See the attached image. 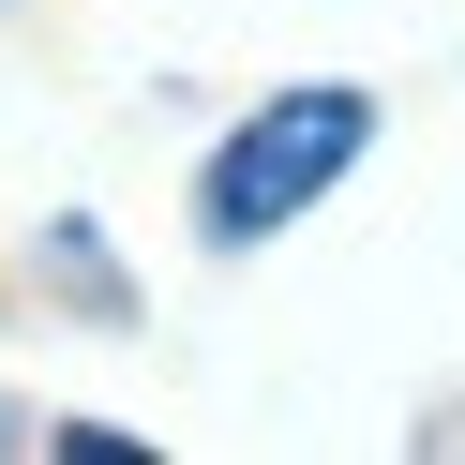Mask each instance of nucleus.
<instances>
[{
    "label": "nucleus",
    "mask_w": 465,
    "mask_h": 465,
    "mask_svg": "<svg viewBox=\"0 0 465 465\" xmlns=\"http://www.w3.org/2000/svg\"><path fill=\"white\" fill-rule=\"evenodd\" d=\"M361 151H375V91H345V75L271 91L255 121H225L211 165H195V241H211V255H255L271 225H301Z\"/></svg>",
    "instance_id": "nucleus-1"
},
{
    "label": "nucleus",
    "mask_w": 465,
    "mask_h": 465,
    "mask_svg": "<svg viewBox=\"0 0 465 465\" xmlns=\"http://www.w3.org/2000/svg\"><path fill=\"white\" fill-rule=\"evenodd\" d=\"M45 271H61L91 315H121V271H105V225H91V211H61V225H45Z\"/></svg>",
    "instance_id": "nucleus-2"
}]
</instances>
